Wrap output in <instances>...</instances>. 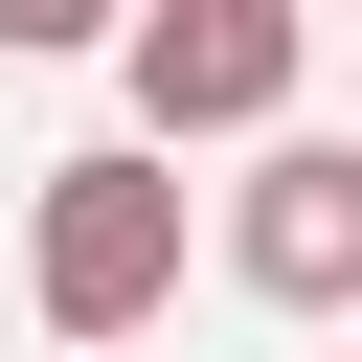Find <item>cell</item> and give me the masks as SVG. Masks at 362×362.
<instances>
[{
	"label": "cell",
	"mask_w": 362,
	"mask_h": 362,
	"mask_svg": "<svg viewBox=\"0 0 362 362\" xmlns=\"http://www.w3.org/2000/svg\"><path fill=\"white\" fill-rule=\"evenodd\" d=\"M23 294H45V339H136V317L181 294V158H136V136L45 158V204H23Z\"/></svg>",
	"instance_id": "obj_1"
},
{
	"label": "cell",
	"mask_w": 362,
	"mask_h": 362,
	"mask_svg": "<svg viewBox=\"0 0 362 362\" xmlns=\"http://www.w3.org/2000/svg\"><path fill=\"white\" fill-rule=\"evenodd\" d=\"M113 68H136V158H181V136H272L294 113V0H158V23H113Z\"/></svg>",
	"instance_id": "obj_2"
},
{
	"label": "cell",
	"mask_w": 362,
	"mask_h": 362,
	"mask_svg": "<svg viewBox=\"0 0 362 362\" xmlns=\"http://www.w3.org/2000/svg\"><path fill=\"white\" fill-rule=\"evenodd\" d=\"M226 272L272 317H362V136H272L226 181Z\"/></svg>",
	"instance_id": "obj_3"
}]
</instances>
